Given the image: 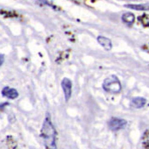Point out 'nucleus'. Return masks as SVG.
<instances>
[{
	"instance_id": "obj_3",
	"label": "nucleus",
	"mask_w": 149,
	"mask_h": 149,
	"mask_svg": "<svg viewBox=\"0 0 149 149\" xmlns=\"http://www.w3.org/2000/svg\"><path fill=\"white\" fill-rule=\"evenodd\" d=\"M126 125H127L126 120H125L123 118H119L113 117L109 121V128L111 131H113V132L125 129V126H126Z\"/></svg>"
},
{
	"instance_id": "obj_5",
	"label": "nucleus",
	"mask_w": 149,
	"mask_h": 149,
	"mask_svg": "<svg viewBox=\"0 0 149 149\" xmlns=\"http://www.w3.org/2000/svg\"><path fill=\"white\" fill-rule=\"evenodd\" d=\"M1 94L3 97H6L9 99H16L19 97V92L17 90L10 87H5L1 91Z\"/></svg>"
},
{
	"instance_id": "obj_9",
	"label": "nucleus",
	"mask_w": 149,
	"mask_h": 149,
	"mask_svg": "<svg viewBox=\"0 0 149 149\" xmlns=\"http://www.w3.org/2000/svg\"><path fill=\"white\" fill-rule=\"evenodd\" d=\"M135 20V16L133 13H124L122 15V21L126 24L127 26H131L133 24Z\"/></svg>"
},
{
	"instance_id": "obj_7",
	"label": "nucleus",
	"mask_w": 149,
	"mask_h": 149,
	"mask_svg": "<svg viewBox=\"0 0 149 149\" xmlns=\"http://www.w3.org/2000/svg\"><path fill=\"white\" fill-rule=\"evenodd\" d=\"M146 104V100L144 97H134L131 101V107L134 109H140L143 108Z\"/></svg>"
},
{
	"instance_id": "obj_11",
	"label": "nucleus",
	"mask_w": 149,
	"mask_h": 149,
	"mask_svg": "<svg viewBox=\"0 0 149 149\" xmlns=\"http://www.w3.org/2000/svg\"><path fill=\"white\" fill-rule=\"evenodd\" d=\"M140 20H141L142 24H143L145 26H149V17H148V16L143 15V16L140 18Z\"/></svg>"
},
{
	"instance_id": "obj_6",
	"label": "nucleus",
	"mask_w": 149,
	"mask_h": 149,
	"mask_svg": "<svg viewBox=\"0 0 149 149\" xmlns=\"http://www.w3.org/2000/svg\"><path fill=\"white\" fill-rule=\"evenodd\" d=\"M97 42L105 49V50H111L112 47V43L111 40L104 36H98L97 37Z\"/></svg>"
},
{
	"instance_id": "obj_4",
	"label": "nucleus",
	"mask_w": 149,
	"mask_h": 149,
	"mask_svg": "<svg viewBox=\"0 0 149 149\" xmlns=\"http://www.w3.org/2000/svg\"><path fill=\"white\" fill-rule=\"evenodd\" d=\"M61 88L64 92L65 101L68 102L70 99L72 94V82L68 78H63L61 81Z\"/></svg>"
},
{
	"instance_id": "obj_2",
	"label": "nucleus",
	"mask_w": 149,
	"mask_h": 149,
	"mask_svg": "<svg viewBox=\"0 0 149 149\" xmlns=\"http://www.w3.org/2000/svg\"><path fill=\"white\" fill-rule=\"evenodd\" d=\"M103 89L106 92H109L111 94H117L121 91L122 86H121L119 79L116 76H114V74H111V76L104 79L103 83Z\"/></svg>"
},
{
	"instance_id": "obj_8",
	"label": "nucleus",
	"mask_w": 149,
	"mask_h": 149,
	"mask_svg": "<svg viewBox=\"0 0 149 149\" xmlns=\"http://www.w3.org/2000/svg\"><path fill=\"white\" fill-rule=\"evenodd\" d=\"M125 7L135 10V11H149V6L145 5V4H139V5H134V4H129L125 5Z\"/></svg>"
},
{
	"instance_id": "obj_1",
	"label": "nucleus",
	"mask_w": 149,
	"mask_h": 149,
	"mask_svg": "<svg viewBox=\"0 0 149 149\" xmlns=\"http://www.w3.org/2000/svg\"><path fill=\"white\" fill-rule=\"evenodd\" d=\"M40 137L43 139L45 146L47 148H56L57 133L48 113L47 114L46 118L43 122V125L40 130Z\"/></svg>"
},
{
	"instance_id": "obj_12",
	"label": "nucleus",
	"mask_w": 149,
	"mask_h": 149,
	"mask_svg": "<svg viewBox=\"0 0 149 149\" xmlns=\"http://www.w3.org/2000/svg\"><path fill=\"white\" fill-rule=\"evenodd\" d=\"M38 1H39L40 4H42V5L47 6H49V7H51V8H53V9H56V7H55L54 6H53L51 3L48 2V0H38Z\"/></svg>"
},
{
	"instance_id": "obj_10",
	"label": "nucleus",
	"mask_w": 149,
	"mask_h": 149,
	"mask_svg": "<svg viewBox=\"0 0 149 149\" xmlns=\"http://www.w3.org/2000/svg\"><path fill=\"white\" fill-rule=\"evenodd\" d=\"M143 145L146 147H149V130L146 132L143 138Z\"/></svg>"
},
{
	"instance_id": "obj_13",
	"label": "nucleus",
	"mask_w": 149,
	"mask_h": 149,
	"mask_svg": "<svg viewBox=\"0 0 149 149\" xmlns=\"http://www.w3.org/2000/svg\"><path fill=\"white\" fill-rule=\"evenodd\" d=\"M4 61H5V55L2 54H0V67L3 65Z\"/></svg>"
}]
</instances>
